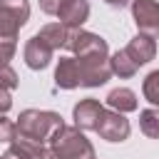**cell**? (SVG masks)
<instances>
[{
  "label": "cell",
  "mask_w": 159,
  "mask_h": 159,
  "mask_svg": "<svg viewBox=\"0 0 159 159\" xmlns=\"http://www.w3.org/2000/svg\"><path fill=\"white\" fill-rule=\"evenodd\" d=\"M62 117L57 112H50V109H25L20 112L15 127H17V137L15 142L20 147H25L35 159L42 154V149L50 144L52 134L62 127Z\"/></svg>",
  "instance_id": "1"
},
{
  "label": "cell",
  "mask_w": 159,
  "mask_h": 159,
  "mask_svg": "<svg viewBox=\"0 0 159 159\" xmlns=\"http://www.w3.org/2000/svg\"><path fill=\"white\" fill-rule=\"evenodd\" d=\"M50 147L62 157V159H94V147L89 144V139L82 134V129L77 127H60L52 139Z\"/></svg>",
  "instance_id": "2"
},
{
  "label": "cell",
  "mask_w": 159,
  "mask_h": 159,
  "mask_svg": "<svg viewBox=\"0 0 159 159\" xmlns=\"http://www.w3.org/2000/svg\"><path fill=\"white\" fill-rule=\"evenodd\" d=\"M27 0H0V40H17V32L27 22Z\"/></svg>",
  "instance_id": "3"
},
{
  "label": "cell",
  "mask_w": 159,
  "mask_h": 159,
  "mask_svg": "<svg viewBox=\"0 0 159 159\" xmlns=\"http://www.w3.org/2000/svg\"><path fill=\"white\" fill-rule=\"evenodd\" d=\"M77 67H80V87H99L112 77L107 55H80Z\"/></svg>",
  "instance_id": "4"
},
{
  "label": "cell",
  "mask_w": 159,
  "mask_h": 159,
  "mask_svg": "<svg viewBox=\"0 0 159 159\" xmlns=\"http://www.w3.org/2000/svg\"><path fill=\"white\" fill-rule=\"evenodd\" d=\"M102 139H107V142H124L127 137H129V132H132V127H129V119L122 114V112H117V109H104L102 112V117H99V122H97V129H94Z\"/></svg>",
  "instance_id": "5"
},
{
  "label": "cell",
  "mask_w": 159,
  "mask_h": 159,
  "mask_svg": "<svg viewBox=\"0 0 159 159\" xmlns=\"http://www.w3.org/2000/svg\"><path fill=\"white\" fill-rule=\"evenodd\" d=\"M65 47L70 52H75V57H80V55H107V42L99 35L87 32V30H80V27L77 30H70Z\"/></svg>",
  "instance_id": "6"
},
{
  "label": "cell",
  "mask_w": 159,
  "mask_h": 159,
  "mask_svg": "<svg viewBox=\"0 0 159 159\" xmlns=\"http://www.w3.org/2000/svg\"><path fill=\"white\" fill-rule=\"evenodd\" d=\"M132 15L144 35H159V2L157 0H134L132 2Z\"/></svg>",
  "instance_id": "7"
},
{
  "label": "cell",
  "mask_w": 159,
  "mask_h": 159,
  "mask_svg": "<svg viewBox=\"0 0 159 159\" xmlns=\"http://www.w3.org/2000/svg\"><path fill=\"white\" fill-rule=\"evenodd\" d=\"M102 112H104V107L99 104V99H92V97H87V99H80V102L75 104V109H72L75 127H77V129H82V132L97 129V122H99Z\"/></svg>",
  "instance_id": "8"
},
{
  "label": "cell",
  "mask_w": 159,
  "mask_h": 159,
  "mask_svg": "<svg viewBox=\"0 0 159 159\" xmlns=\"http://www.w3.org/2000/svg\"><path fill=\"white\" fill-rule=\"evenodd\" d=\"M57 17H60V22H62L65 27L77 30V27H82V25L87 22V17H89V2H87V0H65L62 7L57 10Z\"/></svg>",
  "instance_id": "9"
},
{
  "label": "cell",
  "mask_w": 159,
  "mask_h": 159,
  "mask_svg": "<svg viewBox=\"0 0 159 159\" xmlns=\"http://www.w3.org/2000/svg\"><path fill=\"white\" fill-rule=\"evenodd\" d=\"M124 52L132 57V62H134L137 67H142V65H147V62L154 60V55H157V42H154L152 35L139 32L137 37L129 40V45L124 47Z\"/></svg>",
  "instance_id": "10"
},
{
  "label": "cell",
  "mask_w": 159,
  "mask_h": 159,
  "mask_svg": "<svg viewBox=\"0 0 159 159\" xmlns=\"http://www.w3.org/2000/svg\"><path fill=\"white\" fill-rule=\"evenodd\" d=\"M52 47L45 42V40H40L37 35L35 37H30L27 42H25V65L30 67V70H45L47 65H50V60H52Z\"/></svg>",
  "instance_id": "11"
},
{
  "label": "cell",
  "mask_w": 159,
  "mask_h": 159,
  "mask_svg": "<svg viewBox=\"0 0 159 159\" xmlns=\"http://www.w3.org/2000/svg\"><path fill=\"white\" fill-rule=\"evenodd\" d=\"M55 84L60 89H75L80 87V67L77 57H60L55 67Z\"/></svg>",
  "instance_id": "12"
},
{
  "label": "cell",
  "mask_w": 159,
  "mask_h": 159,
  "mask_svg": "<svg viewBox=\"0 0 159 159\" xmlns=\"http://www.w3.org/2000/svg\"><path fill=\"white\" fill-rule=\"evenodd\" d=\"M107 104H109V109H117V112H134L137 109V94L132 92V89H127V87H117V89H112L109 94H107Z\"/></svg>",
  "instance_id": "13"
},
{
  "label": "cell",
  "mask_w": 159,
  "mask_h": 159,
  "mask_svg": "<svg viewBox=\"0 0 159 159\" xmlns=\"http://www.w3.org/2000/svg\"><path fill=\"white\" fill-rule=\"evenodd\" d=\"M67 35H70V27H65L62 22H50V25H45V27L37 32V37H40V40H45V42H47L52 50L65 47Z\"/></svg>",
  "instance_id": "14"
},
{
  "label": "cell",
  "mask_w": 159,
  "mask_h": 159,
  "mask_svg": "<svg viewBox=\"0 0 159 159\" xmlns=\"http://www.w3.org/2000/svg\"><path fill=\"white\" fill-rule=\"evenodd\" d=\"M109 70H112V75H117L119 80H127V77H134L139 67L132 62V57H129L124 50H119V52H114V55L109 57Z\"/></svg>",
  "instance_id": "15"
},
{
  "label": "cell",
  "mask_w": 159,
  "mask_h": 159,
  "mask_svg": "<svg viewBox=\"0 0 159 159\" xmlns=\"http://www.w3.org/2000/svg\"><path fill=\"white\" fill-rule=\"evenodd\" d=\"M139 129L149 139H159V109H142L139 112Z\"/></svg>",
  "instance_id": "16"
},
{
  "label": "cell",
  "mask_w": 159,
  "mask_h": 159,
  "mask_svg": "<svg viewBox=\"0 0 159 159\" xmlns=\"http://www.w3.org/2000/svg\"><path fill=\"white\" fill-rule=\"evenodd\" d=\"M142 92H144L147 102H152L154 107H159V70H154L152 75H147V80L142 84Z\"/></svg>",
  "instance_id": "17"
},
{
  "label": "cell",
  "mask_w": 159,
  "mask_h": 159,
  "mask_svg": "<svg viewBox=\"0 0 159 159\" xmlns=\"http://www.w3.org/2000/svg\"><path fill=\"white\" fill-rule=\"evenodd\" d=\"M17 137V127L12 119H7L5 114H0V142L2 144H12Z\"/></svg>",
  "instance_id": "18"
},
{
  "label": "cell",
  "mask_w": 159,
  "mask_h": 159,
  "mask_svg": "<svg viewBox=\"0 0 159 159\" xmlns=\"http://www.w3.org/2000/svg\"><path fill=\"white\" fill-rule=\"evenodd\" d=\"M0 84L7 87V89H15L17 87V72L10 65H0Z\"/></svg>",
  "instance_id": "19"
},
{
  "label": "cell",
  "mask_w": 159,
  "mask_h": 159,
  "mask_svg": "<svg viewBox=\"0 0 159 159\" xmlns=\"http://www.w3.org/2000/svg\"><path fill=\"white\" fill-rule=\"evenodd\" d=\"M15 50H17L15 40H0V65H10Z\"/></svg>",
  "instance_id": "20"
},
{
  "label": "cell",
  "mask_w": 159,
  "mask_h": 159,
  "mask_svg": "<svg viewBox=\"0 0 159 159\" xmlns=\"http://www.w3.org/2000/svg\"><path fill=\"white\" fill-rule=\"evenodd\" d=\"M0 159H35V157H32V154H30L25 147H20L17 142H12V144H10V149H7V152H5Z\"/></svg>",
  "instance_id": "21"
},
{
  "label": "cell",
  "mask_w": 159,
  "mask_h": 159,
  "mask_svg": "<svg viewBox=\"0 0 159 159\" xmlns=\"http://www.w3.org/2000/svg\"><path fill=\"white\" fill-rule=\"evenodd\" d=\"M10 107H12V97H10V89L0 84V114L10 112Z\"/></svg>",
  "instance_id": "22"
},
{
  "label": "cell",
  "mask_w": 159,
  "mask_h": 159,
  "mask_svg": "<svg viewBox=\"0 0 159 159\" xmlns=\"http://www.w3.org/2000/svg\"><path fill=\"white\" fill-rule=\"evenodd\" d=\"M65 0H40V10L47 12V15H57V10L62 7Z\"/></svg>",
  "instance_id": "23"
},
{
  "label": "cell",
  "mask_w": 159,
  "mask_h": 159,
  "mask_svg": "<svg viewBox=\"0 0 159 159\" xmlns=\"http://www.w3.org/2000/svg\"><path fill=\"white\" fill-rule=\"evenodd\" d=\"M37 159H62V157H60V154H57V152H55V149H52V147L47 144V147L42 149V154L37 157Z\"/></svg>",
  "instance_id": "24"
},
{
  "label": "cell",
  "mask_w": 159,
  "mask_h": 159,
  "mask_svg": "<svg viewBox=\"0 0 159 159\" xmlns=\"http://www.w3.org/2000/svg\"><path fill=\"white\" fill-rule=\"evenodd\" d=\"M104 2H109V5H114V7H122V5H127L129 0H104Z\"/></svg>",
  "instance_id": "25"
}]
</instances>
